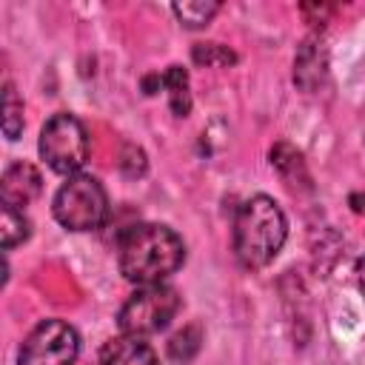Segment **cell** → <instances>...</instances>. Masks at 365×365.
Instances as JSON below:
<instances>
[{"instance_id":"15","label":"cell","mask_w":365,"mask_h":365,"mask_svg":"<svg viewBox=\"0 0 365 365\" xmlns=\"http://www.w3.org/2000/svg\"><path fill=\"white\" fill-rule=\"evenodd\" d=\"M3 134L9 140H17L23 134V100L17 97L14 86H3Z\"/></svg>"},{"instance_id":"5","label":"cell","mask_w":365,"mask_h":365,"mask_svg":"<svg viewBox=\"0 0 365 365\" xmlns=\"http://www.w3.org/2000/svg\"><path fill=\"white\" fill-rule=\"evenodd\" d=\"M182 299L171 285H140L117 314V325L128 336H148L168 328Z\"/></svg>"},{"instance_id":"12","label":"cell","mask_w":365,"mask_h":365,"mask_svg":"<svg viewBox=\"0 0 365 365\" xmlns=\"http://www.w3.org/2000/svg\"><path fill=\"white\" fill-rule=\"evenodd\" d=\"M29 234H31V222L26 220V214L20 208L3 205V217H0V242H3V251L26 242Z\"/></svg>"},{"instance_id":"17","label":"cell","mask_w":365,"mask_h":365,"mask_svg":"<svg viewBox=\"0 0 365 365\" xmlns=\"http://www.w3.org/2000/svg\"><path fill=\"white\" fill-rule=\"evenodd\" d=\"M145 168H148V160H145V151L140 148V145H125L123 148V154H120V171L125 174V177H143L145 174Z\"/></svg>"},{"instance_id":"8","label":"cell","mask_w":365,"mask_h":365,"mask_svg":"<svg viewBox=\"0 0 365 365\" xmlns=\"http://www.w3.org/2000/svg\"><path fill=\"white\" fill-rule=\"evenodd\" d=\"M40 191H43V177L31 163H11L3 171V180H0L3 205H11V208L23 211Z\"/></svg>"},{"instance_id":"16","label":"cell","mask_w":365,"mask_h":365,"mask_svg":"<svg viewBox=\"0 0 365 365\" xmlns=\"http://www.w3.org/2000/svg\"><path fill=\"white\" fill-rule=\"evenodd\" d=\"M191 60L197 66H208V68H222V66H234L237 54L222 46V43H197L191 48Z\"/></svg>"},{"instance_id":"1","label":"cell","mask_w":365,"mask_h":365,"mask_svg":"<svg viewBox=\"0 0 365 365\" xmlns=\"http://www.w3.org/2000/svg\"><path fill=\"white\" fill-rule=\"evenodd\" d=\"M185 262V242L168 225L140 222L123 231L117 242V265L128 282L160 285Z\"/></svg>"},{"instance_id":"7","label":"cell","mask_w":365,"mask_h":365,"mask_svg":"<svg viewBox=\"0 0 365 365\" xmlns=\"http://www.w3.org/2000/svg\"><path fill=\"white\" fill-rule=\"evenodd\" d=\"M325 80H328V48H325V43L317 34H311L297 48V57H294V83L302 91H317Z\"/></svg>"},{"instance_id":"11","label":"cell","mask_w":365,"mask_h":365,"mask_svg":"<svg viewBox=\"0 0 365 365\" xmlns=\"http://www.w3.org/2000/svg\"><path fill=\"white\" fill-rule=\"evenodd\" d=\"M163 88L168 91V106L177 117H188L191 111V91H188V71L182 66H168L163 71Z\"/></svg>"},{"instance_id":"13","label":"cell","mask_w":365,"mask_h":365,"mask_svg":"<svg viewBox=\"0 0 365 365\" xmlns=\"http://www.w3.org/2000/svg\"><path fill=\"white\" fill-rule=\"evenodd\" d=\"M171 11L185 29H202L220 11V3H214V0H185V3H174Z\"/></svg>"},{"instance_id":"6","label":"cell","mask_w":365,"mask_h":365,"mask_svg":"<svg viewBox=\"0 0 365 365\" xmlns=\"http://www.w3.org/2000/svg\"><path fill=\"white\" fill-rule=\"evenodd\" d=\"M80 354L77 331L63 319H43L20 345L17 365H74Z\"/></svg>"},{"instance_id":"18","label":"cell","mask_w":365,"mask_h":365,"mask_svg":"<svg viewBox=\"0 0 365 365\" xmlns=\"http://www.w3.org/2000/svg\"><path fill=\"white\" fill-rule=\"evenodd\" d=\"M163 88V74H148L145 80H143V91L145 94H157Z\"/></svg>"},{"instance_id":"20","label":"cell","mask_w":365,"mask_h":365,"mask_svg":"<svg viewBox=\"0 0 365 365\" xmlns=\"http://www.w3.org/2000/svg\"><path fill=\"white\" fill-rule=\"evenodd\" d=\"M348 202H351V208H354L356 214H365V194H351Z\"/></svg>"},{"instance_id":"19","label":"cell","mask_w":365,"mask_h":365,"mask_svg":"<svg viewBox=\"0 0 365 365\" xmlns=\"http://www.w3.org/2000/svg\"><path fill=\"white\" fill-rule=\"evenodd\" d=\"M354 274H356V285H359V291H362V297H365V257H359V259L354 262Z\"/></svg>"},{"instance_id":"14","label":"cell","mask_w":365,"mask_h":365,"mask_svg":"<svg viewBox=\"0 0 365 365\" xmlns=\"http://www.w3.org/2000/svg\"><path fill=\"white\" fill-rule=\"evenodd\" d=\"M200 345H202V331L200 325H185L182 331H177L171 339H168V356L174 362H191L197 354H200Z\"/></svg>"},{"instance_id":"3","label":"cell","mask_w":365,"mask_h":365,"mask_svg":"<svg viewBox=\"0 0 365 365\" xmlns=\"http://www.w3.org/2000/svg\"><path fill=\"white\" fill-rule=\"evenodd\" d=\"M51 211L54 220L68 231H94L108 217V197L100 180L88 174H74L57 188Z\"/></svg>"},{"instance_id":"2","label":"cell","mask_w":365,"mask_h":365,"mask_svg":"<svg viewBox=\"0 0 365 365\" xmlns=\"http://www.w3.org/2000/svg\"><path fill=\"white\" fill-rule=\"evenodd\" d=\"M288 220L274 197L254 194L234 214V254L242 268H265L282 251Z\"/></svg>"},{"instance_id":"9","label":"cell","mask_w":365,"mask_h":365,"mask_svg":"<svg viewBox=\"0 0 365 365\" xmlns=\"http://www.w3.org/2000/svg\"><path fill=\"white\" fill-rule=\"evenodd\" d=\"M100 365H160L157 354L143 336H114L100 348Z\"/></svg>"},{"instance_id":"10","label":"cell","mask_w":365,"mask_h":365,"mask_svg":"<svg viewBox=\"0 0 365 365\" xmlns=\"http://www.w3.org/2000/svg\"><path fill=\"white\" fill-rule=\"evenodd\" d=\"M271 165L277 168V174L291 185V188H311V174H308V165L302 160V151H297L291 143H277L271 148Z\"/></svg>"},{"instance_id":"4","label":"cell","mask_w":365,"mask_h":365,"mask_svg":"<svg viewBox=\"0 0 365 365\" xmlns=\"http://www.w3.org/2000/svg\"><path fill=\"white\" fill-rule=\"evenodd\" d=\"M40 157L46 160V165L57 174L74 177L86 160H88V134L86 125L68 114V111H57L46 120V125L40 128V143H37Z\"/></svg>"}]
</instances>
